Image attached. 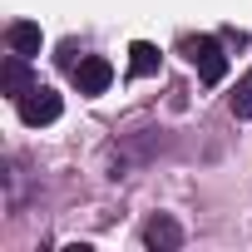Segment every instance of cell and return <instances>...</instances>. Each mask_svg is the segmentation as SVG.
<instances>
[{"label": "cell", "instance_id": "ba28073f", "mask_svg": "<svg viewBox=\"0 0 252 252\" xmlns=\"http://www.w3.org/2000/svg\"><path fill=\"white\" fill-rule=\"evenodd\" d=\"M227 104H232V114H237V119H252V69L237 79V89H232V99H227Z\"/></svg>", "mask_w": 252, "mask_h": 252}, {"label": "cell", "instance_id": "3957f363", "mask_svg": "<svg viewBox=\"0 0 252 252\" xmlns=\"http://www.w3.org/2000/svg\"><path fill=\"white\" fill-rule=\"evenodd\" d=\"M74 84H79V94H104V89L114 84V64H109L104 55H84V60L74 64Z\"/></svg>", "mask_w": 252, "mask_h": 252}, {"label": "cell", "instance_id": "277c9868", "mask_svg": "<svg viewBox=\"0 0 252 252\" xmlns=\"http://www.w3.org/2000/svg\"><path fill=\"white\" fill-rule=\"evenodd\" d=\"M144 247H154V252H178V247H183V227L158 213V218L144 222Z\"/></svg>", "mask_w": 252, "mask_h": 252}, {"label": "cell", "instance_id": "5b68a950", "mask_svg": "<svg viewBox=\"0 0 252 252\" xmlns=\"http://www.w3.org/2000/svg\"><path fill=\"white\" fill-rule=\"evenodd\" d=\"M5 45H10V55H40V45H45V35H40V25H30V20H15L10 30H5Z\"/></svg>", "mask_w": 252, "mask_h": 252}, {"label": "cell", "instance_id": "8992f818", "mask_svg": "<svg viewBox=\"0 0 252 252\" xmlns=\"http://www.w3.org/2000/svg\"><path fill=\"white\" fill-rule=\"evenodd\" d=\"M0 84H5V94H10V99H20L25 89H35V74H30L25 55H10V60H5V69H0Z\"/></svg>", "mask_w": 252, "mask_h": 252}, {"label": "cell", "instance_id": "7a4b0ae2", "mask_svg": "<svg viewBox=\"0 0 252 252\" xmlns=\"http://www.w3.org/2000/svg\"><path fill=\"white\" fill-rule=\"evenodd\" d=\"M15 104H20V119L30 124V129H40V124H55V119H60V109H64V99H60L50 84H35V89H25Z\"/></svg>", "mask_w": 252, "mask_h": 252}, {"label": "cell", "instance_id": "6da1fadb", "mask_svg": "<svg viewBox=\"0 0 252 252\" xmlns=\"http://www.w3.org/2000/svg\"><path fill=\"white\" fill-rule=\"evenodd\" d=\"M183 55H188V64L198 69L203 84H222L227 79V55H222V45L213 35H188L183 40Z\"/></svg>", "mask_w": 252, "mask_h": 252}, {"label": "cell", "instance_id": "52a82bcc", "mask_svg": "<svg viewBox=\"0 0 252 252\" xmlns=\"http://www.w3.org/2000/svg\"><path fill=\"white\" fill-rule=\"evenodd\" d=\"M129 74L134 79H154L158 74V45H149V40L129 45Z\"/></svg>", "mask_w": 252, "mask_h": 252}]
</instances>
